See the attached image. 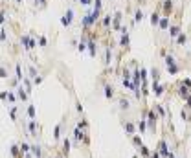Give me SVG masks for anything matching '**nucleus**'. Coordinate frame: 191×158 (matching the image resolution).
Masks as SVG:
<instances>
[{
    "instance_id": "8",
    "label": "nucleus",
    "mask_w": 191,
    "mask_h": 158,
    "mask_svg": "<svg viewBox=\"0 0 191 158\" xmlns=\"http://www.w3.org/2000/svg\"><path fill=\"white\" fill-rule=\"evenodd\" d=\"M72 15H74V13H72V9H68V11H66V15L63 17V24H64V26H70V22H72Z\"/></svg>"
},
{
    "instance_id": "9",
    "label": "nucleus",
    "mask_w": 191,
    "mask_h": 158,
    "mask_svg": "<svg viewBox=\"0 0 191 158\" xmlns=\"http://www.w3.org/2000/svg\"><path fill=\"white\" fill-rule=\"evenodd\" d=\"M153 90H154V94H156V96H162V94H163V85H160V83H153Z\"/></svg>"
},
{
    "instance_id": "19",
    "label": "nucleus",
    "mask_w": 191,
    "mask_h": 158,
    "mask_svg": "<svg viewBox=\"0 0 191 158\" xmlns=\"http://www.w3.org/2000/svg\"><path fill=\"white\" fill-rule=\"evenodd\" d=\"M140 153H141L143 156H145V158H147V156H151V153H149V149H147L145 145H143V147H140Z\"/></svg>"
},
{
    "instance_id": "11",
    "label": "nucleus",
    "mask_w": 191,
    "mask_h": 158,
    "mask_svg": "<svg viewBox=\"0 0 191 158\" xmlns=\"http://www.w3.org/2000/svg\"><path fill=\"white\" fill-rule=\"evenodd\" d=\"M61 132H63V123H59L53 129V140H61Z\"/></svg>"
},
{
    "instance_id": "23",
    "label": "nucleus",
    "mask_w": 191,
    "mask_h": 158,
    "mask_svg": "<svg viewBox=\"0 0 191 158\" xmlns=\"http://www.w3.org/2000/svg\"><path fill=\"white\" fill-rule=\"evenodd\" d=\"M141 18H143V13H141V11H138V13H136V18H134V20H136V22H140Z\"/></svg>"
},
{
    "instance_id": "33",
    "label": "nucleus",
    "mask_w": 191,
    "mask_h": 158,
    "mask_svg": "<svg viewBox=\"0 0 191 158\" xmlns=\"http://www.w3.org/2000/svg\"><path fill=\"white\" fill-rule=\"evenodd\" d=\"M0 31H2V30H0Z\"/></svg>"
},
{
    "instance_id": "22",
    "label": "nucleus",
    "mask_w": 191,
    "mask_h": 158,
    "mask_svg": "<svg viewBox=\"0 0 191 158\" xmlns=\"http://www.w3.org/2000/svg\"><path fill=\"white\" fill-rule=\"evenodd\" d=\"M151 24H153V26L158 24V15H153V17H151Z\"/></svg>"
},
{
    "instance_id": "30",
    "label": "nucleus",
    "mask_w": 191,
    "mask_h": 158,
    "mask_svg": "<svg viewBox=\"0 0 191 158\" xmlns=\"http://www.w3.org/2000/svg\"><path fill=\"white\" fill-rule=\"evenodd\" d=\"M6 20V17H4V13H0V22H4Z\"/></svg>"
},
{
    "instance_id": "3",
    "label": "nucleus",
    "mask_w": 191,
    "mask_h": 158,
    "mask_svg": "<svg viewBox=\"0 0 191 158\" xmlns=\"http://www.w3.org/2000/svg\"><path fill=\"white\" fill-rule=\"evenodd\" d=\"M123 129L127 131V134H129V136H134V132H136V129H134V125H132L131 121H125V123H123Z\"/></svg>"
},
{
    "instance_id": "6",
    "label": "nucleus",
    "mask_w": 191,
    "mask_h": 158,
    "mask_svg": "<svg viewBox=\"0 0 191 158\" xmlns=\"http://www.w3.org/2000/svg\"><path fill=\"white\" fill-rule=\"evenodd\" d=\"M31 154H35V158H42V149H40V145H31V151H30Z\"/></svg>"
},
{
    "instance_id": "18",
    "label": "nucleus",
    "mask_w": 191,
    "mask_h": 158,
    "mask_svg": "<svg viewBox=\"0 0 191 158\" xmlns=\"http://www.w3.org/2000/svg\"><path fill=\"white\" fill-rule=\"evenodd\" d=\"M9 116H11V120H13V121H17V108H15V107H11V108H9Z\"/></svg>"
},
{
    "instance_id": "14",
    "label": "nucleus",
    "mask_w": 191,
    "mask_h": 158,
    "mask_svg": "<svg viewBox=\"0 0 191 158\" xmlns=\"http://www.w3.org/2000/svg\"><path fill=\"white\" fill-rule=\"evenodd\" d=\"M88 48H90V57H96V44H94V40L88 42Z\"/></svg>"
},
{
    "instance_id": "10",
    "label": "nucleus",
    "mask_w": 191,
    "mask_h": 158,
    "mask_svg": "<svg viewBox=\"0 0 191 158\" xmlns=\"http://www.w3.org/2000/svg\"><path fill=\"white\" fill-rule=\"evenodd\" d=\"M105 98L107 99H112L114 98V88L110 85H105Z\"/></svg>"
},
{
    "instance_id": "31",
    "label": "nucleus",
    "mask_w": 191,
    "mask_h": 158,
    "mask_svg": "<svg viewBox=\"0 0 191 158\" xmlns=\"http://www.w3.org/2000/svg\"><path fill=\"white\" fill-rule=\"evenodd\" d=\"M57 158H66V154H63V153H61V154H59Z\"/></svg>"
},
{
    "instance_id": "7",
    "label": "nucleus",
    "mask_w": 191,
    "mask_h": 158,
    "mask_svg": "<svg viewBox=\"0 0 191 158\" xmlns=\"http://www.w3.org/2000/svg\"><path fill=\"white\" fill-rule=\"evenodd\" d=\"M17 96H18V99L26 101V98H28V94H26V88H24V86H18V88H17Z\"/></svg>"
},
{
    "instance_id": "5",
    "label": "nucleus",
    "mask_w": 191,
    "mask_h": 158,
    "mask_svg": "<svg viewBox=\"0 0 191 158\" xmlns=\"http://www.w3.org/2000/svg\"><path fill=\"white\" fill-rule=\"evenodd\" d=\"M9 77V68L6 64H0V79H8Z\"/></svg>"
},
{
    "instance_id": "20",
    "label": "nucleus",
    "mask_w": 191,
    "mask_h": 158,
    "mask_svg": "<svg viewBox=\"0 0 191 158\" xmlns=\"http://www.w3.org/2000/svg\"><path fill=\"white\" fill-rule=\"evenodd\" d=\"M110 57H112V53H110V50L107 48V50H105V64H108V63H110Z\"/></svg>"
},
{
    "instance_id": "13",
    "label": "nucleus",
    "mask_w": 191,
    "mask_h": 158,
    "mask_svg": "<svg viewBox=\"0 0 191 158\" xmlns=\"http://www.w3.org/2000/svg\"><path fill=\"white\" fill-rule=\"evenodd\" d=\"M131 138H132V143H134L136 147H143V142H141L140 136H136V134H134V136H131Z\"/></svg>"
},
{
    "instance_id": "27",
    "label": "nucleus",
    "mask_w": 191,
    "mask_h": 158,
    "mask_svg": "<svg viewBox=\"0 0 191 158\" xmlns=\"http://www.w3.org/2000/svg\"><path fill=\"white\" fill-rule=\"evenodd\" d=\"M184 42H186V35H180L178 37V44H184Z\"/></svg>"
},
{
    "instance_id": "21",
    "label": "nucleus",
    "mask_w": 191,
    "mask_h": 158,
    "mask_svg": "<svg viewBox=\"0 0 191 158\" xmlns=\"http://www.w3.org/2000/svg\"><path fill=\"white\" fill-rule=\"evenodd\" d=\"M8 99H9V101H11V103H13V101H15V94H13V92H11V90H8Z\"/></svg>"
},
{
    "instance_id": "15",
    "label": "nucleus",
    "mask_w": 191,
    "mask_h": 158,
    "mask_svg": "<svg viewBox=\"0 0 191 158\" xmlns=\"http://www.w3.org/2000/svg\"><path fill=\"white\" fill-rule=\"evenodd\" d=\"M28 116H30V120L35 118V107L33 105H28Z\"/></svg>"
},
{
    "instance_id": "24",
    "label": "nucleus",
    "mask_w": 191,
    "mask_h": 158,
    "mask_svg": "<svg viewBox=\"0 0 191 158\" xmlns=\"http://www.w3.org/2000/svg\"><path fill=\"white\" fill-rule=\"evenodd\" d=\"M151 158H162V154H160L158 151H153V153H151Z\"/></svg>"
},
{
    "instance_id": "32",
    "label": "nucleus",
    "mask_w": 191,
    "mask_h": 158,
    "mask_svg": "<svg viewBox=\"0 0 191 158\" xmlns=\"http://www.w3.org/2000/svg\"><path fill=\"white\" fill-rule=\"evenodd\" d=\"M18 2H20V0H18Z\"/></svg>"
},
{
    "instance_id": "2",
    "label": "nucleus",
    "mask_w": 191,
    "mask_h": 158,
    "mask_svg": "<svg viewBox=\"0 0 191 158\" xmlns=\"http://www.w3.org/2000/svg\"><path fill=\"white\" fill-rule=\"evenodd\" d=\"M156 120H158L156 112H154V108H151V110L147 112V123H149V125H156Z\"/></svg>"
},
{
    "instance_id": "12",
    "label": "nucleus",
    "mask_w": 191,
    "mask_h": 158,
    "mask_svg": "<svg viewBox=\"0 0 191 158\" xmlns=\"http://www.w3.org/2000/svg\"><path fill=\"white\" fill-rule=\"evenodd\" d=\"M68 151H70V138H64L63 140V154L68 156Z\"/></svg>"
},
{
    "instance_id": "4",
    "label": "nucleus",
    "mask_w": 191,
    "mask_h": 158,
    "mask_svg": "<svg viewBox=\"0 0 191 158\" xmlns=\"http://www.w3.org/2000/svg\"><path fill=\"white\" fill-rule=\"evenodd\" d=\"M28 129H30V134H31V136H37V121H35V120H30V121H28Z\"/></svg>"
},
{
    "instance_id": "26",
    "label": "nucleus",
    "mask_w": 191,
    "mask_h": 158,
    "mask_svg": "<svg viewBox=\"0 0 191 158\" xmlns=\"http://www.w3.org/2000/svg\"><path fill=\"white\" fill-rule=\"evenodd\" d=\"M39 42H40V46H42V48L46 46V39H44V37H39Z\"/></svg>"
},
{
    "instance_id": "1",
    "label": "nucleus",
    "mask_w": 191,
    "mask_h": 158,
    "mask_svg": "<svg viewBox=\"0 0 191 158\" xmlns=\"http://www.w3.org/2000/svg\"><path fill=\"white\" fill-rule=\"evenodd\" d=\"M162 156H169V147H167V143H165V140H160V143H158V149H156Z\"/></svg>"
},
{
    "instance_id": "25",
    "label": "nucleus",
    "mask_w": 191,
    "mask_h": 158,
    "mask_svg": "<svg viewBox=\"0 0 191 158\" xmlns=\"http://www.w3.org/2000/svg\"><path fill=\"white\" fill-rule=\"evenodd\" d=\"M121 108H129V101L127 99H121Z\"/></svg>"
},
{
    "instance_id": "29",
    "label": "nucleus",
    "mask_w": 191,
    "mask_h": 158,
    "mask_svg": "<svg viewBox=\"0 0 191 158\" xmlns=\"http://www.w3.org/2000/svg\"><path fill=\"white\" fill-rule=\"evenodd\" d=\"M77 48H79V52H85V48H86V46H85V44L81 42V44H79V46H77Z\"/></svg>"
},
{
    "instance_id": "16",
    "label": "nucleus",
    "mask_w": 191,
    "mask_h": 158,
    "mask_svg": "<svg viewBox=\"0 0 191 158\" xmlns=\"http://www.w3.org/2000/svg\"><path fill=\"white\" fill-rule=\"evenodd\" d=\"M138 127H140L141 132H145V129H147V120H141V121L138 123Z\"/></svg>"
},
{
    "instance_id": "17",
    "label": "nucleus",
    "mask_w": 191,
    "mask_h": 158,
    "mask_svg": "<svg viewBox=\"0 0 191 158\" xmlns=\"http://www.w3.org/2000/svg\"><path fill=\"white\" fill-rule=\"evenodd\" d=\"M154 110L158 112L160 116H165V110H163V107H162V105H154Z\"/></svg>"
},
{
    "instance_id": "28",
    "label": "nucleus",
    "mask_w": 191,
    "mask_h": 158,
    "mask_svg": "<svg viewBox=\"0 0 191 158\" xmlns=\"http://www.w3.org/2000/svg\"><path fill=\"white\" fill-rule=\"evenodd\" d=\"M160 26H162V28H167V18H163V20L160 22Z\"/></svg>"
}]
</instances>
